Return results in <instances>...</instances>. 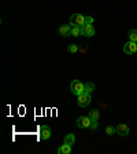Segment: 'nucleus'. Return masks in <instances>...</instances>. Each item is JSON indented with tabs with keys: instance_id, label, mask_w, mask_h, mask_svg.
Segmentation results:
<instances>
[{
	"instance_id": "7",
	"label": "nucleus",
	"mask_w": 137,
	"mask_h": 154,
	"mask_svg": "<svg viewBox=\"0 0 137 154\" xmlns=\"http://www.w3.org/2000/svg\"><path fill=\"white\" fill-rule=\"evenodd\" d=\"M40 138H41V140H48L51 138V128L48 125H41L40 127Z\"/></svg>"
},
{
	"instance_id": "3",
	"label": "nucleus",
	"mask_w": 137,
	"mask_h": 154,
	"mask_svg": "<svg viewBox=\"0 0 137 154\" xmlns=\"http://www.w3.org/2000/svg\"><path fill=\"white\" fill-rule=\"evenodd\" d=\"M70 91L74 95H81L84 92V83H81L80 80H73L70 84Z\"/></svg>"
},
{
	"instance_id": "6",
	"label": "nucleus",
	"mask_w": 137,
	"mask_h": 154,
	"mask_svg": "<svg viewBox=\"0 0 137 154\" xmlns=\"http://www.w3.org/2000/svg\"><path fill=\"white\" fill-rule=\"evenodd\" d=\"M137 51V43L134 42H128L124 45V52L126 55H133Z\"/></svg>"
},
{
	"instance_id": "16",
	"label": "nucleus",
	"mask_w": 137,
	"mask_h": 154,
	"mask_svg": "<svg viewBox=\"0 0 137 154\" xmlns=\"http://www.w3.org/2000/svg\"><path fill=\"white\" fill-rule=\"evenodd\" d=\"M67 51L70 52V54H76V52L80 51V48H78V45H77V44H69V47H67Z\"/></svg>"
},
{
	"instance_id": "4",
	"label": "nucleus",
	"mask_w": 137,
	"mask_h": 154,
	"mask_svg": "<svg viewBox=\"0 0 137 154\" xmlns=\"http://www.w3.org/2000/svg\"><path fill=\"white\" fill-rule=\"evenodd\" d=\"M70 25L71 26H84L85 25V17L82 14H73L70 17Z\"/></svg>"
},
{
	"instance_id": "10",
	"label": "nucleus",
	"mask_w": 137,
	"mask_h": 154,
	"mask_svg": "<svg viewBox=\"0 0 137 154\" xmlns=\"http://www.w3.org/2000/svg\"><path fill=\"white\" fill-rule=\"evenodd\" d=\"M71 149H73V146H69V144L63 143L61 147L58 149V154H70L71 153Z\"/></svg>"
},
{
	"instance_id": "11",
	"label": "nucleus",
	"mask_w": 137,
	"mask_h": 154,
	"mask_svg": "<svg viewBox=\"0 0 137 154\" xmlns=\"http://www.w3.org/2000/svg\"><path fill=\"white\" fill-rule=\"evenodd\" d=\"M63 143L69 144V146H74V143H76V136H74V134H67L66 136H64Z\"/></svg>"
},
{
	"instance_id": "13",
	"label": "nucleus",
	"mask_w": 137,
	"mask_h": 154,
	"mask_svg": "<svg viewBox=\"0 0 137 154\" xmlns=\"http://www.w3.org/2000/svg\"><path fill=\"white\" fill-rule=\"evenodd\" d=\"M95 88H96V85L93 83H85V84H84V92L91 94V92H93V91H95Z\"/></svg>"
},
{
	"instance_id": "18",
	"label": "nucleus",
	"mask_w": 137,
	"mask_h": 154,
	"mask_svg": "<svg viewBox=\"0 0 137 154\" xmlns=\"http://www.w3.org/2000/svg\"><path fill=\"white\" fill-rule=\"evenodd\" d=\"M99 128V124H97V120H92V122H91V127L89 129L91 131H96V129Z\"/></svg>"
},
{
	"instance_id": "12",
	"label": "nucleus",
	"mask_w": 137,
	"mask_h": 154,
	"mask_svg": "<svg viewBox=\"0 0 137 154\" xmlns=\"http://www.w3.org/2000/svg\"><path fill=\"white\" fill-rule=\"evenodd\" d=\"M128 37H129V42L137 43V29H130L128 32Z\"/></svg>"
},
{
	"instance_id": "17",
	"label": "nucleus",
	"mask_w": 137,
	"mask_h": 154,
	"mask_svg": "<svg viewBox=\"0 0 137 154\" xmlns=\"http://www.w3.org/2000/svg\"><path fill=\"white\" fill-rule=\"evenodd\" d=\"M106 134L111 136V135L117 134V128H115V127H107V128H106Z\"/></svg>"
},
{
	"instance_id": "19",
	"label": "nucleus",
	"mask_w": 137,
	"mask_h": 154,
	"mask_svg": "<svg viewBox=\"0 0 137 154\" xmlns=\"http://www.w3.org/2000/svg\"><path fill=\"white\" fill-rule=\"evenodd\" d=\"M85 25H93V17H85Z\"/></svg>"
},
{
	"instance_id": "1",
	"label": "nucleus",
	"mask_w": 137,
	"mask_h": 154,
	"mask_svg": "<svg viewBox=\"0 0 137 154\" xmlns=\"http://www.w3.org/2000/svg\"><path fill=\"white\" fill-rule=\"evenodd\" d=\"M91 102H92V96L88 92H82L81 95L77 96V105L80 106V107H86Z\"/></svg>"
},
{
	"instance_id": "14",
	"label": "nucleus",
	"mask_w": 137,
	"mask_h": 154,
	"mask_svg": "<svg viewBox=\"0 0 137 154\" xmlns=\"http://www.w3.org/2000/svg\"><path fill=\"white\" fill-rule=\"evenodd\" d=\"M88 116L91 117V120H99L100 119V112L97 109H93V110H91Z\"/></svg>"
},
{
	"instance_id": "8",
	"label": "nucleus",
	"mask_w": 137,
	"mask_h": 154,
	"mask_svg": "<svg viewBox=\"0 0 137 154\" xmlns=\"http://www.w3.org/2000/svg\"><path fill=\"white\" fill-rule=\"evenodd\" d=\"M117 134L119 135V136H126V135H129V132H130V128H129V125L128 124H118L117 127Z\"/></svg>"
},
{
	"instance_id": "9",
	"label": "nucleus",
	"mask_w": 137,
	"mask_h": 154,
	"mask_svg": "<svg viewBox=\"0 0 137 154\" xmlns=\"http://www.w3.org/2000/svg\"><path fill=\"white\" fill-rule=\"evenodd\" d=\"M71 28H73V26H71L70 23L62 25L61 28H59V35L63 36V37H66V36H71Z\"/></svg>"
},
{
	"instance_id": "15",
	"label": "nucleus",
	"mask_w": 137,
	"mask_h": 154,
	"mask_svg": "<svg viewBox=\"0 0 137 154\" xmlns=\"http://www.w3.org/2000/svg\"><path fill=\"white\" fill-rule=\"evenodd\" d=\"M71 36H74V37L81 36V26H73L71 28Z\"/></svg>"
},
{
	"instance_id": "2",
	"label": "nucleus",
	"mask_w": 137,
	"mask_h": 154,
	"mask_svg": "<svg viewBox=\"0 0 137 154\" xmlns=\"http://www.w3.org/2000/svg\"><path fill=\"white\" fill-rule=\"evenodd\" d=\"M91 122H92V120H91L89 116H81V117L77 119L76 124H77V127L81 129H89Z\"/></svg>"
},
{
	"instance_id": "5",
	"label": "nucleus",
	"mask_w": 137,
	"mask_h": 154,
	"mask_svg": "<svg viewBox=\"0 0 137 154\" xmlns=\"http://www.w3.org/2000/svg\"><path fill=\"white\" fill-rule=\"evenodd\" d=\"M96 33L93 25H84L81 26V36H85V37H92Z\"/></svg>"
}]
</instances>
